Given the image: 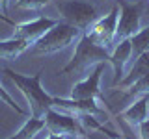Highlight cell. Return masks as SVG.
<instances>
[{
    "instance_id": "1",
    "label": "cell",
    "mask_w": 149,
    "mask_h": 139,
    "mask_svg": "<svg viewBox=\"0 0 149 139\" xmlns=\"http://www.w3.org/2000/svg\"><path fill=\"white\" fill-rule=\"evenodd\" d=\"M4 74L11 80L15 85L21 89V93L24 95V98L30 106V115L37 119H43L47 109L52 108V98L43 87H41V76H43V69L37 71L34 76H24V74H19L11 69H4Z\"/></svg>"
},
{
    "instance_id": "2",
    "label": "cell",
    "mask_w": 149,
    "mask_h": 139,
    "mask_svg": "<svg viewBox=\"0 0 149 139\" xmlns=\"http://www.w3.org/2000/svg\"><path fill=\"white\" fill-rule=\"evenodd\" d=\"M110 63V52L102 46L95 45L90 41L86 35H80V39L77 41V48H74L73 59L60 71V74H69L73 71H86L90 67H95L97 63Z\"/></svg>"
},
{
    "instance_id": "3",
    "label": "cell",
    "mask_w": 149,
    "mask_h": 139,
    "mask_svg": "<svg viewBox=\"0 0 149 139\" xmlns=\"http://www.w3.org/2000/svg\"><path fill=\"white\" fill-rule=\"evenodd\" d=\"M82 32L78 30L77 26L73 24H67V22H60L52 26L45 35H41L39 39L34 43V50L37 54H52V52H58V50H63L67 48L69 45L77 43L80 39Z\"/></svg>"
},
{
    "instance_id": "4",
    "label": "cell",
    "mask_w": 149,
    "mask_h": 139,
    "mask_svg": "<svg viewBox=\"0 0 149 139\" xmlns=\"http://www.w3.org/2000/svg\"><path fill=\"white\" fill-rule=\"evenodd\" d=\"M56 9L62 15L63 22L77 26L82 34L97 21V9L90 2H82V0H60V2H56Z\"/></svg>"
},
{
    "instance_id": "5",
    "label": "cell",
    "mask_w": 149,
    "mask_h": 139,
    "mask_svg": "<svg viewBox=\"0 0 149 139\" xmlns=\"http://www.w3.org/2000/svg\"><path fill=\"white\" fill-rule=\"evenodd\" d=\"M118 19H119V8L116 6L108 15L97 19L93 24L84 32V35L95 45L102 46L110 52L116 46V30H118Z\"/></svg>"
},
{
    "instance_id": "6",
    "label": "cell",
    "mask_w": 149,
    "mask_h": 139,
    "mask_svg": "<svg viewBox=\"0 0 149 139\" xmlns=\"http://www.w3.org/2000/svg\"><path fill=\"white\" fill-rule=\"evenodd\" d=\"M45 128L49 130V133H58V136H74V137H84L86 130L82 128L78 117H74L71 113H65L56 108L47 109L45 113Z\"/></svg>"
},
{
    "instance_id": "7",
    "label": "cell",
    "mask_w": 149,
    "mask_h": 139,
    "mask_svg": "<svg viewBox=\"0 0 149 139\" xmlns=\"http://www.w3.org/2000/svg\"><path fill=\"white\" fill-rule=\"evenodd\" d=\"M121 13L118 19V30H116V43L123 39H130L134 34H138L140 21H142V8L138 4H125L123 0H119Z\"/></svg>"
},
{
    "instance_id": "8",
    "label": "cell",
    "mask_w": 149,
    "mask_h": 139,
    "mask_svg": "<svg viewBox=\"0 0 149 139\" xmlns=\"http://www.w3.org/2000/svg\"><path fill=\"white\" fill-rule=\"evenodd\" d=\"M52 108L71 113L74 117H80V115H104L106 117V111L97 106L95 98H58L54 96Z\"/></svg>"
},
{
    "instance_id": "9",
    "label": "cell",
    "mask_w": 149,
    "mask_h": 139,
    "mask_svg": "<svg viewBox=\"0 0 149 139\" xmlns=\"http://www.w3.org/2000/svg\"><path fill=\"white\" fill-rule=\"evenodd\" d=\"M104 72V63H97L93 71L82 82L74 83L71 89V98H102L101 93V76Z\"/></svg>"
},
{
    "instance_id": "10",
    "label": "cell",
    "mask_w": 149,
    "mask_h": 139,
    "mask_svg": "<svg viewBox=\"0 0 149 139\" xmlns=\"http://www.w3.org/2000/svg\"><path fill=\"white\" fill-rule=\"evenodd\" d=\"M58 24V21L49 17H39L32 22H22V24H15L13 26V37L17 39H24L28 43H36L41 35H45L47 32L50 30L52 26Z\"/></svg>"
},
{
    "instance_id": "11",
    "label": "cell",
    "mask_w": 149,
    "mask_h": 139,
    "mask_svg": "<svg viewBox=\"0 0 149 139\" xmlns=\"http://www.w3.org/2000/svg\"><path fill=\"white\" fill-rule=\"evenodd\" d=\"M130 61V39H123L116 43L114 50L110 52V63L114 67V85L123 80L125 76V67Z\"/></svg>"
},
{
    "instance_id": "12",
    "label": "cell",
    "mask_w": 149,
    "mask_h": 139,
    "mask_svg": "<svg viewBox=\"0 0 149 139\" xmlns=\"http://www.w3.org/2000/svg\"><path fill=\"white\" fill-rule=\"evenodd\" d=\"M147 113H149V95H142L136 102H132V104L121 113V119H123L130 128H138L140 124L147 119Z\"/></svg>"
},
{
    "instance_id": "13",
    "label": "cell",
    "mask_w": 149,
    "mask_h": 139,
    "mask_svg": "<svg viewBox=\"0 0 149 139\" xmlns=\"http://www.w3.org/2000/svg\"><path fill=\"white\" fill-rule=\"evenodd\" d=\"M149 72V52H143L140 58H136L130 65L129 72L123 76V80L119 82V87L121 89H129L134 82H138L142 76H146Z\"/></svg>"
},
{
    "instance_id": "14",
    "label": "cell",
    "mask_w": 149,
    "mask_h": 139,
    "mask_svg": "<svg viewBox=\"0 0 149 139\" xmlns=\"http://www.w3.org/2000/svg\"><path fill=\"white\" fill-rule=\"evenodd\" d=\"M28 46H30L28 41L17 39V37H11V39H8V41H0V59L11 61V59L19 58Z\"/></svg>"
},
{
    "instance_id": "15",
    "label": "cell",
    "mask_w": 149,
    "mask_h": 139,
    "mask_svg": "<svg viewBox=\"0 0 149 139\" xmlns=\"http://www.w3.org/2000/svg\"><path fill=\"white\" fill-rule=\"evenodd\" d=\"M143 52H149V26L142 28L130 37V61L140 58Z\"/></svg>"
},
{
    "instance_id": "16",
    "label": "cell",
    "mask_w": 149,
    "mask_h": 139,
    "mask_svg": "<svg viewBox=\"0 0 149 139\" xmlns=\"http://www.w3.org/2000/svg\"><path fill=\"white\" fill-rule=\"evenodd\" d=\"M41 130H45V119L30 117L24 122V126L19 130L15 136H11V137H8V139H34Z\"/></svg>"
},
{
    "instance_id": "17",
    "label": "cell",
    "mask_w": 149,
    "mask_h": 139,
    "mask_svg": "<svg viewBox=\"0 0 149 139\" xmlns=\"http://www.w3.org/2000/svg\"><path fill=\"white\" fill-rule=\"evenodd\" d=\"M127 93L129 95H149V72L142 76L138 82H134L127 89Z\"/></svg>"
},
{
    "instance_id": "18",
    "label": "cell",
    "mask_w": 149,
    "mask_h": 139,
    "mask_svg": "<svg viewBox=\"0 0 149 139\" xmlns=\"http://www.w3.org/2000/svg\"><path fill=\"white\" fill-rule=\"evenodd\" d=\"M49 2L50 0H17L15 8H19V9H41Z\"/></svg>"
},
{
    "instance_id": "19",
    "label": "cell",
    "mask_w": 149,
    "mask_h": 139,
    "mask_svg": "<svg viewBox=\"0 0 149 139\" xmlns=\"http://www.w3.org/2000/svg\"><path fill=\"white\" fill-rule=\"evenodd\" d=\"M0 100H2V102H6V104L9 106V108H11V109H15V111H17L19 115H26V111L22 109L21 106H19L17 102H15V100L11 98V96H9V93H8L6 89H4L2 85H0Z\"/></svg>"
},
{
    "instance_id": "20",
    "label": "cell",
    "mask_w": 149,
    "mask_h": 139,
    "mask_svg": "<svg viewBox=\"0 0 149 139\" xmlns=\"http://www.w3.org/2000/svg\"><path fill=\"white\" fill-rule=\"evenodd\" d=\"M138 137L140 139H149V117L138 126Z\"/></svg>"
},
{
    "instance_id": "21",
    "label": "cell",
    "mask_w": 149,
    "mask_h": 139,
    "mask_svg": "<svg viewBox=\"0 0 149 139\" xmlns=\"http://www.w3.org/2000/svg\"><path fill=\"white\" fill-rule=\"evenodd\" d=\"M0 11L2 15H8V0H0Z\"/></svg>"
},
{
    "instance_id": "22",
    "label": "cell",
    "mask_w": 149,
    "mask_h": 139,
    "mask_svg": "<svg viewBox=\"0 0 149 139\" xmlns=\"http://www.w3.org/2000/svg\"><path fill=\"white\" fill-rule=\"evenodd\" d=\"M0 21H4V22H8V24H9V26H11V28H13V26H15V22H13V21H11V19H9V17H6V15H0Z\"/></svg>"
},
{
    "instance_id": "23",
    "label": "cell",
    "mask_w": 149,
    "mask_h": 139,
    "mask_svg": "<svg viewBox=\"0 0 149 139\" xmlns=\"http://www.w3.org/2000/svg\"><path fill=\"white\" fill-rule=\"evenodd\" d=\"M47 139H67V137H65V136H58V133H49Z\"/></svg>"
},
{
    "instance_id": "24",
    "label": "cell",
    "mask_w": 149,
    "mask_h": 139,
    "mask_svg": "<svg viewBox=\"0 0 149 139\" xmlns=\"http://www.w3.org/2000/svg\"><path fill=\"white\" fill-rule=\"evenodd\" d=\"M116 139H123V137H121V136H118V137H116Z\"/></svg>"
},
{
    "instance_id": "25",
    "label": "cell",
    "mask_w": 149,
    "mask_h": 139,
    "mask_svg": "<svg viewBox=\"0 0 149 139\" xmlns=\"http://www.w3.org/2000/svg\"><path fill=\"white\" fill-rule=\"evenodd\" d=\"M80 139H86V137H80Z\"/></svg>"
}]
</instances>
